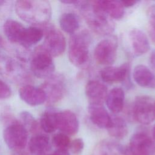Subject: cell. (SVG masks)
Returning <instances> with one entry per match:
<instances>
[{"mask_svg":"<svg viewBox=\"0 0 155 155\" xmlns=\"http://www.w3.org/2000/svg\"><path fill=\"white\" fill-rule=\"evenodd\" d=\"M77 6L90 28L100 35H107L114 30V25L100 7L97 1H75Z\"/></svg>","mask_w":155,"mask_h":155,"instance_id":"1","label":"cell"},{"mask_svg":"<svg viewBox=\"0 0 155 155\" xmlns=\"http://www.w3.org/2000/svg\"><path fill=\"white\" fill-rule=\"evenodd\" d=\"M15 7L18 17L33 25H45L51 16V7L47 1L19 0Z\"/></svg>","mask_w":155,"mask_h":155,"instance_id":"2","label":"cell"},{"mask_svg":"<svg viewBox=\"0 0 155 155\" xmlns=\"http://www.w3.org/2000/svg\"><path fill=\"white\" fill-rule=\"evenodd\" d=\"M91 38L87 30L75 32L69 40L68 58L74 66L84 67L89 61V47Z\"/></svg>","mask_w":155,"mask_h":155,"instance_id":"3","label":"cell"},{"mask_svg":"<svg viewBox=\"0 0 155 155\" xmlns=\"http://www.w3.org/2000/svg\"><path fill=\"white\" fill-rule=\"evenodd\" d=\"M52 56L43 48L38 47L35 51L30 62V70L38 78H48L54 71Z\"/></svg>","mask_w":155,"mask_h":155,"instance_id":"4","label":"cell"},{"mask_svg":"<svg viewBox=\"0 0 155 155\" xmlns=\"http://www.w3.org/2000/svg\"><path fill=\"white\" fill-rule=\"evenodd\" d=\"M4 140L13 151L24 149L28 140V131L24 126L18 122L8 125L3 132Z\"/></svg>","mask_w":155,"mask_h":155,"instance_id":"5","label":"cell"},{"mask_svg":"<svg viewBox=\"0 0 155 155\" xmlns=\"http://www.w3.org/2000/svg\"><path fill=\"white\" fill-rule=\"evenodd\" d=\"M117 52V38L115 36H111L97 43L94 50V58L98 64L110 65L115 62Z\"/></svg>","mask_w":155,"mask_h":155,"instance_id":"6","label":"cell"},{"mask_svg":"<svg viewBox=\"0 0 155 155\" xmlns=\"http://www.w3.org/2000/svg\"><path fill=\"white\" fill-rule=\"evenodd\" d=\"M41 88L46 94L47 104L53 105L61 101L65 94L64 77L59 74H52L42 84Z\"/></svg>","mask_w":155,"mask_h":155,"instance_id":"7","label":"cell"},{"mask_svg":"<svg viewBox=\"0 0 155 155\" xmlns=\"http://www.w3.org/2000/svg\"><path fill=\"white\" fill-rule=\"evenodd\" d=\"M0 74L13 83L22 82L27 78L24 67L7 56H0Z\"/></svg>","mask_w":155,"mask_h":155,"instance_id":"8","label":"cell"},{"mask_svg":"<svg viewBox=\"0 0 155 155\" xmlns=\"http://www.w3.org/2000/svg\"><path fill=\"white\" fill-rule=\"evenodd\" d=\"M154 101L149 96H137L133 105L134 119L142 125H148L155 119L154 115Z\"/></svg>","mask_w":155,"mask_h":155,"instance_id":"9","label":"cell"},{"mask_svg":"<svg viewBox=\"0 0 155 155\" xmlns=\"http://www.w3.org/2000/svg\"><path fill=\"white\" fill-rule=\"evenodd\" d=\"M43 48L53 57L61 55L66 48L64 35L53 26L47 27Z\"/></svg>","mask_w":155,"mask_h":155,"instance_id":"10","label":"cell"},{"mask_svg":"<svg viewBox=\"0 0 155 155\" xmlns=\"http://www.w3.org/2000/svg\"><path fill=\"white\" fill-rule=\"evenodd\" d=\"M129 150L133 155H153L155 153V143L147 133L138 132L131 136Z\"/></svg>","mask_w":155,"mask_h":155,"instance_id":"11","label":"cell"},{"mask_svg":"<svg viewBox=\"0 0 155 155\" xmlns=\"http://www.w3.org/2000/svg\"><path fill=\"white\" fill-rule=\"evenodd\" d=\"M57 129L67 135H73L79 130V120L76 114L70 110L56 111Z\"/></svg>","mask_w":155,"mask_h":155,"instance_id":"12","label":"cell"},{"mask_svg":"<svg viewBox=\"0 0 155 155\" xmlns=\"http://www.w3.org/2000/svg\"><path fill=\"white\" fill-rule=\"evenodd\" d=\"M20 98L27 104L37 106L44 104L47 101L44 91L41 88L31 85H25L19 90Z\"/></svg>","mask_w":155,"mask_h":155,"instance_id":"13","label":"cell"},{"mask_svg":"<svg viewBox=\"0 0 155 155\" xmlns=\"http://www.w3.org/2000/svg\"><path fill=\"white\" fill-rule=\"evenodd\" d=\"M130 73V65L127 63L119 67L108 66L101 71V76L103 81L108 84L125 81Z\"/></svg>","mask_w":155,"mask_h":155,"instance_id":"14","label":"cell"},{"mask_svg":"<svg viewBox=\"0 0 155 155\" xmlns=\"http://www.w3.org/2000/svg\"><path fill=\"white\" fill-rule=\"evenodd\" d=\"M85 93L90 104L103 105L108 94L107 87L97 81H90L85 87Z\"/></svg>","mask_w":155,"mask_h":155,"instance_id":"15","label":"cell"},{"mask_svg":"<svg viewBox=\"0 0 155 155\" xmlns=\"http://www.w3.org/2000/svg\"><path fill=\"white\" fill-rule=\"evenodd\" d=\"M129 39L132 53L139 56L147 53L150 48V43L146 34L140 29L133 28L129 33Z\"/></svg>","mask_w":155,"mask_h":155,"instance_id":"16","label":"cell"},{"mask_svg":"<svg viewBox=\"0 0 155 155\" xmlns=\"http://www.w3.org/2000/svg\"><path fill=\"white\" fill-rule=\"evenodd\" d=\"M88 111L91 121L97 127L108 129L110 127L112 117L103 105L89 104Z\"/></svg>","mask_w":155,"mask_h":155,"instance_id":"17","label":"cell"},{"mask_svg":"<svg viewBox=\"0 0 155 155\" xmlns=\"http://www.w3.org/2000/svg\"><path fill=\"white\" fill-rule=\"evenodd\" d=\"M134 81L139 86L144 88H155V74L145 65H136L133 73Z\"/></svg>","mask_w":155,"mask_h":155,"instance_id":"18","label":"cell"},{"mask_svg":"<svg viewBox=\"0 0 155 155\" xmlns=\"http://www.w3.org/2000/svg\"><path fill=\"white\" fill-rule=\"evenodd\" d=\"M125 93L119 87L112 88L108 93L106 98V104L108 108L114 114L120 113L124 105Z\"/></svg>","mask_w":155,"mask_h":155,"instance_id":"19","label":"cell"},{"mask_svg":"<svg viewBox=\"0 0 155 155\" xmlns=\"http://www.w3.org/2000/svg\"><path fill=\"white\" fill-rule=\"evenodd\" d=\"M25 27L20 22L13 20H7L3 27L6 38L12 43H20Z\"/></svg>","mask_w":155,"mask_h":155,"instance_id":"20","label":"cell"},{"mask_svg":"<svg viewBox=\"0 0 155 155\" xmlns=\"http://www.w3.org/2000/svg\"><path fill=\"white\" fill-rule=\"evenodd\" d=\"M50 149L49 137L45 134H38L33 136L28 142V150L35 155L45 154Z\"/></svg>","mask_w":155,"mask_h":155,"instance_id":"21","label":"cell"},{"mask_svg":"<svg viewBox=\"0 0 155 155\" xmlns=\"http://www.w3.org/2000/svg\"><path fill=\"white\" fill-rule=\"evenodd\" d=\"M102 10L113 19H121L124 15V7L120 1H97Z\"/></svg>","mask_w":155,"mask_h":155,"instance_id":"22","label":"cell"},{"mask_svg":"<svg viewBox=\"0 0 155 155\" xmlns=\"http://www.w3.org/2000/svg\"><path fill=\"white\" fill-rule=\"evenodd\" d=\"M44 36L43 30L37 27H25L19 45L28 48L39 42Z\"/></svg>","mask_w":155,"mask_h":155,"instance_id":"23","label":"cell"},{"mask_svg":"<svg viewBox=\"0 0 155 155\" xmlns=\"http://www.w3.org/2000/svg\"><path fill=\"white\" fill-rule=\"evenodd\" d=\"M61 29L65 33L73 35L79 27V20L78 16L72 12L62 14L59 20Z\"/></svg>","mask_w":155,"mask_h":155,"instance_id":"24","label":"cell"},{"mask_svg":"<svg viewBox=\"0 0 155 155\" xmlns=\"http://www.w3.org/2000/svg\"><path fill=\"white\" fill-rule=\"evenodd\" d=\"M108 134L116 139H123L128 133V127L125 120L121 117H112L111 124L107 129Z\"/></svg>","mask_w":155,"mask_h":155,"instance_id":"25","label":"cell"},{"mask_svg":"<svg viewBox=\"0 0 155 155\" xmlns=\"http://www.w3.org/2000/svg\"><path fill=\"white\" fill-rule=\"evenodd\" d=\"M56 111L53 110H48L44 111L40 119V126L42 130L47 133H51L57 129Z\"/></svg>","mask_w":155,"mask_h":155,"instance_id":"26","label":"cell"},{"mask_svg":"<svg viewBox=\"0 0 155 155\" xmlns=\"http://www.w3.org/2000/svg\"><path fill=\"white\" fill-rule=\"evenodd\" d=\"M20 117L22 122V125L26 130L31 133H35L38 127L37 121L35 120L33 115L27 111H22L20 113Z\"/></svg>","mask_w":155,"mask_h":155,"instance_id":"27","label":"cell"},{"mask_svg":"<svg viewBox=\"0 0 155 155\" xmlns=\"http://www.w3.org/2000/svg\"><path fill=\"white\" fill-rule=\"evenodd\" d=\"M70 142L71 140L68 136L62 133L55 134L52 138V143L57 149L68 150Z\"/></svg>","mask_w":155,"mask_h":155,"instance_id":"28","label":"cell"},{"mask_svg":"<svg viewBox=\"0 0 155 155\" xmlns=\"http://www.w3.org/2000/svg\"><path fill=\"white\" fill-rule=\"evenodd\" d=\"M84 147V143L83 140L81 138H78L71 141L68 148L70 150L73 154L78 155L82 152Z\"/></svg>","mask_w":155,"mask_h":155,"instance_id":"29","label":"cell"},{"mask_svg":"<svg viewBox=\"0 0 155 155\" xmlns=\"http://www.w3.org/2000/svg\"><path fill=\"white\" fill-rule=\"evenodd\" d=\"M12 91L8 85L0 79V99H5L11 96Z\"/></svg>","mask_w":155,"mask_h":155,"instance_id":"30","label":"cell"},{"mask_svg":"<svg viewBox=\"0 0 155 155\" xmlns=\"http://www.w3.org/2000/svg\"><path fill=\"white\" fill-rule=\"evenodd\" d=\"M11 155H31V153H30L29 150L24 149L22 150H13L12 151V153Z\"/></svg>","mask_w":155,"mask_h":155,"instance_id":"31","label":"cell"},{"mask_svg":"<svg viewBox=\"0 0 155 155\" xmlns=\"http://www.w3.org/2000/svg\"><path fill=\"white\" fill-rule=\"evenodd\" d=\"M120 2L124 7H130L134 6L137 2V1H120Z\"/></svg>","mask_w":155,"mask_h":155,"instance_id":"32","label":"cell"},{"mask_svg":"<svg viewBox=\"0 0 155 155\" xmlns=\"http://www.w3.org/2000/svg\"><path fill=\"white\" fill-rule=\"evenodd\" d=\"M50 155H70L68 150L57 149Z\"/></svg>","mask_w":155,"mask_h":155,"instance_id":"33","label":"cell"},{"mask_svg":"<svg viewBox=\"0 0 155 155\" xmlns=\"http://www.w3.org/2000/svg\"><path fill=\"white\" fill-rule=\"evenodd\" d=\"M150 64L152 68L155 70V50H154L150 56Z\"/></svg>","mask_w":155,"mask_h":155,"instance_id":"34","label":"cell"},{"mask_svg":"<svg viewBox=\"0 0 155 155\" xmlns=\"http://www.w3.org/2000/svg\"><path fill=\"white\" fill-rule=\"evenodd\" d=\"M152 135H153V137L154 140H155V125L153 126V127L152 128Z\"/></svg>","mask_w":155,"mask_h":155,"instance_id":"35","label":"cell"},{"mask_svg":"<svg viewBox=\"0 0 155 155\" xmlns=\"http://www.w3.org/2000/svg\"><path fill=\"white\" fill-rule=\"evenodd\" d=\"M154 117H155V101L154 103Z\"/></svg>","mask_w":155,"mask_h":155,"instance_id":"36","label":"cell"},{"mask_svg":"<svg viewBox=\"0 0 155 155\" xmlns=\"http://www.w3.org/2000/svg\"><path fill=\"white\" fill-rule=\"evenodd\" d=\"M38 155H50V154H48L47 153H45V154H38Z\"/></svg>","mask_w":155,"mask_h":155,"instance_id":"37","label":"cell"},{"mask_svg":"<svg viewBox=\"0 0 155 155\" xmlns=\"http://www.w3.org/2000/svg\"><path fill=\"white\" fill-rule=\"evenodd\" d=\"M1 44H2V41H1V39L0 38V46L1 45Z\"/></svg>","mask_w":155,"mask_h":155,"instance_id":"38","label":"cell"}]
</instances>
